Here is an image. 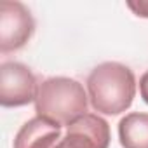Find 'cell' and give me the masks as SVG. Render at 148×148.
Returning a JSON list of instances; mask_svg holds the SVG:
<instances>
[{
    "label": "cell",
    "mask_w": 148,
    "mask_h": 148,
    "mask_svg": "<svg viewBox=\"0 0 148 148\" xmlns=\"http://www.w3.org/2000/svg\"><path fill=\"white\" fill-rule=\"evenodd\" d=\"M91 106L103 115L125 112L136 96V79L131 68L117 61L98 64L87 77Z\"/></svg>",
    "instance_id": "6da1fadb"
},
{
    "label": "cell",
    "mask_w": 148,
    "mask_h": 148,
    "mask_svg": "<svg viewBox=\"0 0 148 148\" xmlns=\"http://www.w3.org/2000/svg\"><path fill=\"white\" fill-rule=\"evenodd\" d=\"M122 148H148V113H127L119 122Z\"/></svg>",
    "instance_id": "52a82bcc"
},
{
    "label": "cell",
    "mask_w": 148,
    "mask_h": 148,
    "mask_svg": "<svg viewBox=\"0 0 148 148\" xmlns=\"http://www.w3.org/2000/svg\"><path fill=\"white\" fill-rule=\"evenodd\" d=\"M37 117L54 124L68 125L80 115L87 113V94L84 86L75 79L51 77L38 84L35 98Z\"/></svg>",
    "instance_id": "7a4b0ae2"
},
{
    "label": "cell",
    "mask_w": 148,
    "mask_h": 148,
    "mask_svg": "<svg viewBox=\"0 0 148 148\" xmlns=\"http://www.w3.org/2000/svg\"><path fill=\"white\" fill-rule=\"evenodd\" d=\"M33 32V16L21 2H0V51L11 52L25 47Z\"/></svg>",
    "instance_id": "277c9868"
},
{
    "label": "cell",
    "mask_w": 148,
    "mask_h": 148,
    "mask_svg": "<svg viewBox=\"0 0 148 148\" xmlns=\"http://www.w3.org/2000/svg\"><path fill=\"white\" fill-rule=\"evenodd\" d=\"M110 146V125L96 115L86 113L66 125L64 138L59 139L56 148H108Z\"/></svg>",
    "instance_id": "5b68a950"
},
{
    "label": "cell",
    "mask_w": 148,
    "mask_h": 148,
    "mask_svg": "<svg viewBox=\"0 0 148 148\" xmlns=\"http://www.w3.org/2000/svg\"><path fill=\"white\" fill-rule=\"evenodd\" d=\"M139 94H141L143 101L148 105V71H145L139 79Z\"/></svg>",
    "instance_id": "9c48e42d"
},
{
    "label": "cell",
    "mask_w": 148,
    "mask_h": 148,
    "mask_svg": "<svg viewBox=\"0 0 148 148\" xmlns=\"http://www.w3.org/2000/svg\"><path fill=\"white\" fill-rule=\"evenodd\" d=\"M61 139V125L42 117H33L21 125L14 138V148H56Z\"/></svg>",
    "instance_id": "8992f818"
},
{
    "label": "cell",
    "mask_w": 148,
    "mask_h": 148,
    "mask_svg": "<svg viewBox=\"0 0 148 148\" xmlns=\"http://www.w3.org/2000/svg\"><path fill=\"white\" fill-rule=\"evenodd\" d=\"M127 7L139 18H146L148 19V0H129Z\"/></svg>",
    "instance_id": "ba28073f"
},
{
    "label": "cell",
    "mask_w": 148,
    "mask_h": 148,
    "mask_svg": "<svg viewBox=\"0 0 148 148\" xmlns=\"http://www.w3.org/2000/svg\"><path fill=\"white\" fill-rule=\"evenodd\" d=\"M37 91V79L28 66L18 61H5L0 64V105L2 106H25L35 101Z\"/></svg>",
    "instance_id": "3957f363"
}]
</instances>
